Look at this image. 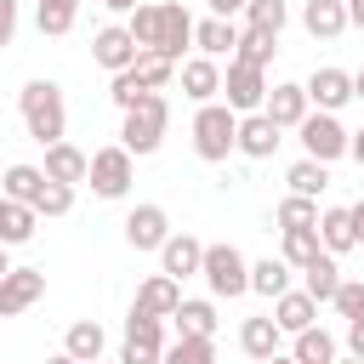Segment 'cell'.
<instances>
[{"mask_svg": "<svg viewBox=\"0 0 364 364\" xmlns=\"http://www.w3.org/2000/svg\"><path fill=\"white\" fill-rule=\"evenodd\" d=\"M318 250H324L318 228H279V256H284V262H290L296 273H301V267H307V262H313Z\"/></svg>", "mask_w": 364, "mask_h": 364, "instance_id": "4dcf8cb0", "label": "cell"}, {"mask_svg": "<svg viewBox=\"0 0 364 364\" xmlns=\"http://www.w3.org/2000/svg\"><path fill=\"white\" fill-rule=\"evenodd\" d=\"M267 364H296V358H290V353H273V358H267Z\"/></svg>", "mask_w": 364, "mask_h": 364, "instance_id": "9f6ffc18", "label": "cell"}, {"mask_svg": "<svg viewBox=\"0 0 364 364\" xmlns=\"http://www.w3.org/2000/svg\"><path fill=\"white\" fill-rule=\"evenodd\" d=\"M97 6H102V11H114V17H131L142 0H97Z\"/></svg>", "mask_w": 364, "mask_h": 364, "instance_id": "c3c4849f", "label": "cell"}, {"mask_svg": "<svg viewBox=\"0 0 364 364\" xmlns=\"http://www.w3.org/2000/svg\"><path fill=\"white\" fill-rule=\"evenodd\" d=\"M290 358H296V364H336V358H341V341H336L324 324H307L301 336H290Z\"/></svg>", "mask_w": 364, "mask_h": 364, "instance_id": "484cf974", "label": "cell"}, {"mask_svg": "<svg viewBox=\"0 0 364 364\" xmlns=\"http://www.w3.org/2000/svg\"><path fill=\"white\" fill-rule=\"evenodd\" d=\"M40 296H46V267H11V273L0 279V318L28 313Z\"/></svg>", "mask_w": 364, "mask_h": 364, "instance_id": "7c38bea8", "label": "cell"}, {"mask_svg": "<svg viewBox=\"0 0 364 364\" xmlns=\"http://www.w3.org/2000/svg\"><path fill=\"white\" fill-rule=\"evenodd\" d=\"M347 159H358V165H364V125L353 131V148H347Z\"/></svg>", "mask_w": 364, "mask_h": 364, "instance_id": "816d5d0a", "label": "cell"}, {"mask_svg": "<svg viewBox=\"0 0 364 364\" xmlns=\"http://www.w3.org/2000/svg\"><path fill=\"white\" fill-rule=\"evenodd\" d=\"M165 125H171V102H165V91H148L136 108H125V119H119V148H131L136 159H148V154H159Z\"/></svg>", "mask_w": 364, "mask_h": 364, "instance_id": "3957f363", "label": "cell"}, {"mask_svg": "<svg viewBox=\"0 0 364 364\" xmlns=\"http://www.w3.org/2000/svg\"><path fill=\"white\" fill-rule=\"evenodd\" d=\"M74 17H80V0H34V28L46 40H63L74 28Z\"/></svg>", "mask_w": 364, "mask_h": 364, "instance_id": "1f68e13d", "label": "cell"}, {"mask_svg": "<svg viewBox=\"0 0 364 364\" xmlns=\"http://www.w3.org/2000/svg\"><path fill=\"white\" fill-rule=\"evenodd\" d=\"M34 210H40V222L68 216V210H74V182H46V188H40V199H34Z\"/></svg>", "mask_w": 364, "mask_h": 364, "instance_id": "60d3db41", "label": "cell"}, {"mask_svg": "<svg viewBox=\"0 0 364 364\" xmlns=\"http://www.w3.org/2000/svg\"><path fill=\"white\" fill-rule=\"evenodd\" d=\"M330 307H336L347 324H353V318H364V279H341V290H336V301H330Z\"/></svg>", "mask_w": 364, "mask_h": 364, "instance_id": "7bdbcfd3", "label": "cell"}, {"mask_svg": "<svg viewBox=\"0 0 364 364\" xmlns=\"http://www.w3.org/2000/svg\"><path fill=\"white\" fill-rule=\"evenodd\" d=\"M245 6H250V0H205L210 17H245Z\"/></svg>", "mask_w": 364, "mask_h": 364, "instance_id": "bcb514c9", "label": "cell"}, {"mask_svg": "<svg viewBox=\"0 0 364 364\" xmlns=\"http://www.w3.org/2000/svg\"><path fill=\"white\" fill-rule=\"evenodd\" d=\"M233 46H239V23L233 17H193V51H205V57H233Z\"/></svg>", "mask_w": 364, "mask_h": 364, "instance_id": "ac0fdd59", "label": "cell"}, {"mask_svg": "<svg viewBox=\"0 0 364 364\" xmlns=\"http://www.w3.org/2000/svg\"><path fill=\"white\" fill-rule=\"evenodd\" d=\"M284 23H290V0H250V6H245V28L284 34Z\"/></svg>", "mask_w": 364, "mask_h": 364, "instance_id": "f35d334b", "label": "cell"}, {"mask_svg": "<svg viewBox=\"0 0 364 364\" xmlns=\"http://www.w3.org/2000/svg\"><path fill=\"white\" fill-rule=\"evenodd\" d=\"M301 85H307V102L324 108V114H341V108L353 102V74H347V68H330V63H324V68H313Z\"/></svg>", "mask_w": 364, "mask_h": 364, "instance_id": "4fadbf2b", "label": "cell"}, {"mask_svg": "<svg viewBox=\"0 0 364 364\" xmlns=\"http://www.w3.org/2000/svg\"><path fill=\"white\" fill-rule=\"evenodd\" d=\"M290 284H296V267H290L284 256H262V262H250V290H256V296L279 301Z\"/></svg>", "mask_w": 364, "mask_h": 364, "instance_id": "4316f807", "label": "cell"}, {"mask_svg": "<svg viewBox=\"0 0 364 364\" xmlns=\"http://www.w3.org/2000/svg\"><path fill=\"white\" fill-rule=\"evenodd\" d=\"M262 114H267L279 131H296V125L313 114V102H307V85H301V80H279V85H267V102H262Z\"/></svg>", "mask_w": 364, "mask_h": 364, "instance_id": "8fae6325", "label": "cell"}, {"mask_svg": "<svg viewBox=\"0 0 364 364\" xmlns=\"http://www.w3.org/2000/svg\"><path fill=\"white\" fill-rule=\"evenodd\" d=\"M159 364H216V336H176L165 341Z\"/></svg>", "mask_w": 364, "mask_h": 364, "instance_id": "836d02e7", "label": "cell"}, {"mask_svg": "<svg viewBox=\"0 0 364 364\" xmlns=\"http://www.w3.org/2000/svg\"><path fill=\"white\" fill-rule=\"evenodd\" d=\"M125 28H131V40H136L142 51H154V40H159V0H142V6L125 17Z\"/></svg>", "mask_w": 364, "mask_h": 364, "instance_id": "ab89813d", "label": "cell"}, {"mask_svg": "<svg viewBox=\"0 0 364 364\" xmlns=\"http://www.w3.org/2000/svg\"><path fill=\"white\" fill-rule=\"evenodd\" d=\"M296 142H301V154H307V159H324V165H336V159H347V148H353V131L341 125V114H324V108H313V114L296 125Z\"/></svg>", "mask_w": 364, "mask_h": 364, "instance_id": "5b68a950", "label": "cell"}, {"mask_svg": "<svg viewBox=\"0 0 364 364\" xmlns=\"http://www.w3.org/2000/svg\"><path fill=\"white\" fill-rule=\"evenodd\" d=\"M353 102H364V68L353 74Z\"/></svg>", "mask_w": 364, "mask_h": 364, "instance_id": "db71d44e", "label": "cell"}, {"mask_svg": "<svg viewBox=\"0 0 364 364\" xmlns=\"http://www.w3.org/2000/svg\"><path fill=\"white\" fill-rule=\"evenodd\" d=\"M199 267H205V239H193V233H171V239L159 245V273H171L176 284L193 279Z\"/></svg>", "mask_w": 364, "mask_h": 364, "instance_id": "9a60e30c", "label": "cell"}, {"mask_svg": "<svg viewBox=\"0 0 364 364\" xmlns=\"http://www.w3.org/2000/svg\"><path fill=\"white\" fill-rule=\"evenodd\" d=\"M284 182H290V193H307V199H318V193L330 188V165H324V159H307V154H301V159H296V165L284 171Z\"/></svg>", "mask_w": 364, "mask_h": 364, "instance_id": "d6a6232c", "label": "cell"}, {"mask_svg": "<svg viewBox=\"0 0 364 364\" xmlns=\"http://www.w3.org/2000/svg\"><path fill=\"white\" fill-rule=\"evenodd\" d=\"M279 142H284V131H279L262 108H256V114H239V154H245V159H273Z\"/></svg>", "mask_w": 364, "mask_h": 364, "instance_id": "2e32d148", "label": "cell"}, {"mask_svg": "<svg viewBox=\"0 0 364 364\" xmlns=\"http://www.w3.org/2000/svg\"><path fill=\"white\" fill-rule=\"evenodd\" d=\"M341 279H347V273L336 267V256H330V250H318V256H313V262L301 267V290H307V296H313L318 307H330V301H336Z\"/></svg>", "mask_w": 364, "mask_h": 364, "instance_id": "d6986e66", "label": "cell"}, {"mask_svg": "<svg viewBox=\"0 0 364 364\" xmlns=\"http://www.w3.org/2000/svg\"><path fill=\"white\" fill-rule=\"evenodd\" d=\"M347 353H358V358H364V318H353V324H347Z\"/></svg>", "mask_w": 364, "mask_h": 364, "instance_id": "7dc6e473", "label": "cell"}, {"mask_svg": "<svg viewBox=\"0 0 364 364\" xmlns=\"http://www.w3.org/2000/svg\"><path fill=\"white\" fill-rule=\"evenodd\" d=\"M46 182H51V176H46V165H28V159H17V165H6V182H0V193H6V199H23V205H34Z\"/></svg>", "mask_w": 364, "mask_h": 364, "instance_id": "f1b7e54d", "label": "cell"}, {"mask_svg": "<svg viewBox=\"0 0 364 364\" xmlns=\"http://www.w3.org/2000/svg\"><path fill=\"white\" fill-rule=\"evenodd\" d=\"M85 182H91V193H97V199H125V193H131V182H136V154H131V148H119V142L97 148V154H91Z\"/></svg>", "mask_w": 364, "mask_h": 364, "instance_id": "8992f818", "label": "cell"}, {"mask_svg": "<svg viewBox=\"0 0 364 364\" xmlns=\"http://www.w3.org/2000/svg\"><path fill=\"white\" fill-rule=\"evenodd\" d=\"M239 347H245V358H256V364H267L273 353H284V330H279V318H273V313L245 318V324H239Z\"/></svg>", "mask_w": 364, "mask_h": 364, "instance_id": "e0dca14e", "label": "cell"}, {"mask_svg": "<svg viewBox=\"0 0 364 364\" xmlns=\"http://www.w3.org/2000/svg\"><path fill=\"white\" fill-rule=\"evenodd\" d=\"M0 182H6V165H0Z\"/></svg>", "mask_w": 364, "mask_h": 364, "instance_id": "680465c9", "label": "cell"}, {"mask_svg": "<svg viewBox=\"0 0 364 364\" xmlns=\"http://www.w3.org/2000/svg\"><path fill=\"white\" fill-rule=\"evenodd\" d=\"M85 171H91V154H85V148H74L68 136L46 148V176H51V182H74V188H80V182H85Z\"/></svg>", "mask_w": 364, "mask_h": 364, "instance_id": "44dd1931", "label": "cell"}, {"mask_svg": "<svg viewBox=\"0 0 364 364\" xmlns=\"http://www.w3.org/2000/svg\"><path fill=\"white\" fill-rule=\"evenodd\" d=\"M17 114H23V125H28V136L40 148H51V142L68 136V102H63V85L57 80H28L17 91Z\"/></svg>", "mask_w": 364, "mask_h": 364, "instance_id": "6da1fadb", "label": "cell"}, {"mask_svg": "<svg viewBox=\"0 0 364 364\" xmlns=\"http://www.w3.org/2000/svg\"><path fill=\"white\" fill-rule=\"evenodd\" d=\"M102 347H108V336H102V324H97V318H74V324L63 330V353H74L80 364L102 358Z\"/></svg>", "mask_w": 364, "mask_h": 364, "instance_id": "f546056e", "label": "cell"}, {"mask_svg": "<svg viewBox=\"0 0 364 364\" xmlns=\"http://www.w3.org/2000/svg\"><path fill=\"white\" fill-rule=\"evenodd\" d=\"M46 364H80V358H74V353H51Z\"/></svg>", "mask_w": 364, "mask_h": 364, "instance_id": "11a10c76", "label": "cell"}, {"mask_svg": "<svg viewBox=\"0 0 364 364\" xmlns=\"http://www.w3.org/2000/svg\"><path fill=\"white\" fill-rule=\"evenodd\" d=\"M171 233H176V228H171L165 205L142 199V205H131V210H125V245H131V250H154V256H159V245H165Z\"/></svg>", "mask_w": 364, "mask_h": 364, "instance_id": "ba28073f", "label": "cell"}, {"mask_svg": "<svg viewBox=\"0 0 364 364\" xmlns=\"http://www.w3.org/2000/svg\"><path fill=\"white\" fill-rule=\"evenodd\" d=\"M91 364H102V358H91Z\"/></svg>", "mask_w": 364, "mask_h": 364, "instance_id": "91938a15", "label": "cell"}, {"mask_svg": "<svg viewBox=\"0 0 364 364\" xmlns=\"http://www.w3.org/2000/svg\"><path fill=\"white\" fill-rule=\"evenodd\" d=\"M336 364H364V358H358V353H347V358H336Z\"/></svg>", "mask_w": 364, "mask_h": 364, "instance_id": "6f0895ef", "label": "cell"}, {"mask_svg": "<svg viewBox=\"0 0 364 364\" xmlns=\"http://www.w3.org/2000/svg\"><path fill=\"white\" fill-rule=\"evenodd\" d=\"M273 222H279V228H318V199H307V193H284L279 210H273Z\"/></svg>", "mask_w": 364, "mask_h": 364, "instance_id": "74e56055", "label": "cell"}, {"mask_svg": "<svg viewBox=\"0 0 364 364\" xmlns=\"http://www.w3.org/2000/svg\"><path fill=\"white\" fill-rule=\"evenodd\" d=\"M199 279H205V290H210L216 301H239V296H250V262H245V250L228 245V239L205 245V267H199Z\"/></svg>", "mask_w": 364, "mask_h": 364, "instance_id": "277c9868", "label": "cell"}, {"mask_svg": "<svg viewBox=\"0 0 364 364\" xmlns=\"http://www.w3.org/2000/svg\"><path fill=\"white\" fill-rule=\"evenodd\" d=\"M301 28H307L313 40L347 34V0H307V6H301Z\"/></svg>", "mask_w": 364, "mask_h": 364, "instance_id": "d4e9b609", "label": "cell"}, {"mask_svg": "<svg viewBox=\"0 0 364 364\" xmlns=\"http://www.w3.org/2000/svg\"><path fill=\"white\" fill-rule=\"evenodd\" d=\"M131 74H136V80H142L148 91H165V85L176 80V57H165V51H136Z\"/></svg>", "mask_w": 364, "mask_h": 364, "instance_id": "d590c367", "label": "cell"}, {"mask_svg": "<svg viewBox=\"0 0 364 364\" xmlns=\"http://www.w3.org/2000/svg\"><path fill=\"white\" fill-rule=\"evenodd\" d=\"M176 80H182V97H188L193 108L222 97V63H216V57H205V51L182 57V63H176Z\"/></svg>", "mask_w": 364, "mask_h": 364, "instance_id": "9c48e42d", "label": "cell"}, {"mask_svg": "<svg viewBox=\"0 0 364 364\" xmlns=\"http://www.w3.org/2000/svg\"><path fill=\"white\" fill-rule=\"evenodd\" d=\"M273 318H279V330H284V336H301L307 324H318V301H313L301 284H290V290L273 301Z\"/></svg>", "mask_w": 364, "mask_h": 364, "instance_id": "ffe728a7", "label": "cell"}, {"mask_svg": "<svg viewBox=\"0 0 364 364\" xmlns=\"http://www.w3.org/2000/svg\"><path fill=\"white\" fill-rule=\"evenodd\" d=\"M17 23H23V6L17 0H0V51L17 40Z\"/></svg>", "mask_w": 364, "mask_h": 364, "instance_id": "ee69618b", "label": "cell"}, {"mask_svg": "<svg viewBox=\"0 0 364 364\" xmlns=\"http://www.w3.org/2000/svg\"><path fill=\"white\" fill-rule=\"evenodd\" d=\"M125 341L159 347V353H165V318H159V313H142V307L131 301V313H125Z\"/></svg>", "mask_w": 364, "mask_h": 364, "instance_id": "8d00e7d4", "label": "cell"}, {"mask_svg": "<svg viewBox=\"0 0 364 364\" xmlns=\"http://www.w3.org/2000/svg\"><path fill=\"white\" fill-rule=\"evenodd\" d=\"M165 353L159 347H136V341H119V364H159Z\"/></svg>", "mask_w": 364, "mask_h": 364, "instance_id": "f6af8a7d", "label": "cell"}, {"mask_svg": "<svg viewBox=\"0 0 364 364\" xmlns=\"http://www.w3.org/2000/svg\"><path fill=\"white\" fill-rule=\"evenodd\" d=\"M267 68H256V63H239V57H228V68H222V102L233 108V114H256L262 102H267Z\"/></svg>", "mask_w": 364, "mask_h": 364, "instance_id": "52a82bcc", "label": "cell"}, {"mask_svg": "<svg viewBox=\"0 0 364 364\" xmlns=\"http://www.w3.org/2000/svg\"><path fill=\"white\" fill-rule=\"evenodd\" d=\"M108 97H114V108L125 114V108H136V102L148 97V85H142V80H136L131 68H119V74H114V85H108Z\"/></svg>", "mask_w": 364, "mask_h": 364, "instance_id": "b9f144b4", "label": "cell"}, {"mask_svg": "<svg viewBox=\"0 0 364 364\" xmlns=\"http://www.w3.org/2000/svg\"><path fill=\"white\" fill-rule=\"evenodd\" d=\"M193 154H199L205 165H222L228 154H239V114H233L222 97L193 108Z\"/></svg>", "mask_w": 364, "mask_h": 364, "instance_id": "7a4b0ae2", "label": "cell"}, {"mask_svg": "<svg viewBox=\"0 0 364 364\" xmlns=\"http://www.w3.org/2000/svg\"><path fill=\"white\" fill-rule=\"evenodd\" d=\"M136 40H131V28L125 23H102L97 34H91V63L97 68H108V74H119V68H131L136 63Z\"/></svg>", "mask_w": 364, "mask_h": 364, "instance_id": "30bf717a", "label": "cell"}, {"mask_svg": "<svg viewBox=\"0 0 364 364\" xmlns=\"http://www.w3.org/2000/svg\"><path fill=\"white\" fill-rule=\"evenodd\" d=\"M273 51H279V34H267V28H245V23H239V46H233V57H239V63L267 68V63H273Z\"/></svg>", "mask_w": 364, "mask_h": 364, "instance_id": "e575fe53", "label": "cell"}, {"mask_svg": "<svg viewBox=\"0 0 364 364\" xmlns=\"http://www.w3.org/2000/svg\"><path fill=\"white\" fill-rule=\"evenodd\" d=\"M176 336H216V296H182V307L171 313Z\"/></svg>", "mask_w": 364, "mask_h": 364, "instance_id": "cb8c5ba5", "label": "cell"}, {"mask_svg": "<svg viewBox=\"0 0 364 364\" xmlns=\"http://www.w3.org/2000/svg\"><path fill=\"white\" fill-rule=\"evenodd\" d=\"M34 228H40V210L23 205V199H6V193H0V245H28Z\"/></svg>", "mask_w": 364, "mask_h": 364, "instance_id": "83f0119b", "label": "cell"}, {"mask_svg": "<svg viewBox=\"0 0 364 364\" xmlns=\"http://www.w3.org/2000/svg\"><path fill=\"white\" fill-rule=\"evenodd\" d=\"M347 28H358V34H364V0H347Z\"/></svg>", "mask_w": 364, "mask_h": 364, "instance_id": "681fc988", "label": "cell"}, {"mask_svg": "<svg viewBox=\"0 0 364 364\" xmlns=\"http://www.w3.org/2000/svg\"><path fill=\"white\" fill-rule=\"evenodd\" d=\"M188 46H193V11L182 0H159V40H154V51H165V57L182 63Z\"/></svg>", "mask_w": 364, "mask_h": 364, "instance_id": "5bb4252c", "label": "cell"}, {"mask_svg": "<svg viewBox=\"0 0 364 364\" xmlns=\"http://www.w3.org/2000/svg\"><path fill=\"white\" fill-rule=\"evenodd\" d=\"M347 210H353V233H358V250H364V199H358V205H347Z\"/></svg>", "mask_w": 364, "mask_h": 364, "instance_id": "f907efd6", "label": "cell"}, {"mask_svg": "<svg viewBox=\"0 0 364 364\" xmlns=\"http://www.w3.org/2000/svg\"><path fill=\"white\" fill-rule=\"evenodd\" d=\"M136 307H142V313H159V318H171V313L182 307V284H176L171 273H148V279L136 284Z\"/></svg>", "mask_w": 364, "mask_h": 364, "instance_id": "603a6c76", "label": "cell"}, {"mask_svg": "<svg viewBox=\"0 0 364 364\" xmlns=\"http://www.w3.org/2000/svg\"><path fill=\"white\" fill-rule=\"evenodd\" d=\"M11 273V245H0V279Z\"/></svg>", "mask_w": 364, "mask_h": 364, "instance_id": "f5cc1de1", "label": "cell"}, {"mask_svg": "<svg viewBox=\"0 0 364 364\" xmlns=\"http://www.w3.org/2000/svg\"><path fill=\"white\" fill-rule=\"evenodd\" d=\"M318 239H324V250H330V256H347V250H358L353 210H347V205H324V210H318Z\"/></svg>", "mask_w": 364, "mask_h": 364, "instance_id": "7402d4cb", "label": "cell"}]
</instances>
